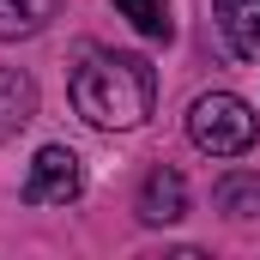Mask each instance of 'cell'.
Masks as SVG:
<instances>
[{"mask_svg": "<svg viewBox=\"0 0 260 260\" xmlns=\"http://www.w3.org/2000/svg\"><path fill=\"white\" fill-rule=\"evenodd\" d=\"M188 139H194L200 151H212V157H242L254 145V115H248L242 97L212 91V97H200L194 109H188Z\"/></svg>", "mask_w": 260, "mask_h": 260, "instance_id": "obj_2", "label": "cell"}, {"mask_svg": "<svg viewBox=\"0 0 260 260\" xmlns=\"http://www.w3.org/2000/svg\"><path fill=\"white\" fill-rule=\"evenodd\" d=\"M182 212H188V182L176 170H151L139 182V218L145 224H176Z\"/></svg>", "mask_w": 260, "mask_h": 260, "instance_id": "obj_4", "label": "cell"}, {"mask_svg": "<svg viewBox=\"0 0 260 260\" xmlns=\"http://www.w3.org/2000/svg\"><path fill=\"white\" fill-rule=\"evenodd\" d=\"M218 30H224L236 61H254L260 55V0H218Z\"/></svg>", "mask_w": 260, "mask_h": 260, "instance_id": "obj_6", "label": "cell"}, {"mask_svg": "<svg viewBox=\"0 0 260 260\" xmlns=\"http://www.w3.org/2000/svg\"><path fill=\"white\" fill-rule=\"evenodd\" d=\"M212 206L224 218H254L260 212V176H224L218 194H212Z\"/></svg>", "mask_w": 260, "mask_h": 260, "instance_id": "obj_8", "label": "cell"}, {"mask_svg": "<svg viewBox=\"0 0 260 260\" xmlns=\"http://www.w3.org/2000/svg\"><path fill=\"white\" fill-rule=\"evenodd\" d=\"M55 12H61V0H0V43H18V37L49 30Z\"/></svg>", "mask_w": 260, "mask_h": 260, "instance_id": "obj_7", "label": "cell"}, {"mask_svg": "<svg viewBox=\"0 0 260 260\" xmlns=\"http://www.w3.org/2000/svg\"><path fill=\"white\" fill-rule=\"evenodd\" d=\"M79 188H85L79 151L43 145V151L30 157V176H24V200H30V206H67V200H79Z\"/></svg>", "mask_w": 260, "mask_h": 260, "instance_id": "obj_3", "label": "cell"}, {"mask_svg": "<svg viewBox=\"0 0 260 260\" xmlns=\"http://www.w3.org/2000/svg\"><path fill=\"white\" fill-rule=\"evenodd\" d=\"M30 115H37V79L18 67H0V145L18 127H30Z\"/></svg>", "mask_w": 260, "mask_h": 260, "instance_id": "obj_5", "label": "cell"}, {"mask_svg": "<svg viewBox=\"0 0 260 260\" xmlns=\"http://www.w3.org/2000/svg\"><path fill=\"white\" fill-rule=\"evenodd\" d=\"M115 6L139 37H157V43L170 37V0H115Z\"/></svg>", "mask_w": 260, "mask_h": 260, "instance_id": "obj_9", "label": "cell"}, {"mask_svg": "<svg viewBox=\"0 0 260 260\" xmlns=\"http://www.w3.org/2000/svg\"><path fill=\"white\" fill-rule=\"evenodd\" d=\"M151 97H157V79L139 55H115V49H91L79 73H73V109L91 121V127L127 133L151 115Z\"/></svg>", "mask_w": 260, "mask_h": 260, "instance_id": "obj_1", "label": "cell"}]
</instances>
